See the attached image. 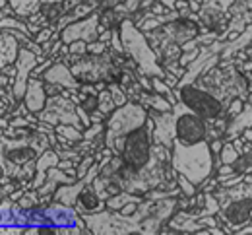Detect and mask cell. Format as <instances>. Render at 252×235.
Returning <instances> with one entry per match:
<instances>
[{
    "label": "cell",
    "mask_w": 252,
    "mask_h": 235,
    "mask_svg": "<svg viewBox=\"0 0 252 235\" xmlns=\"http://www.w3.org/2000/svg\"><path fill=\"white\" fill-rule=\"evenodd\" d=\"M99 10L92 12L88 18H82L74 24H68L61 32V39H63L64 45H70L74 41H97L99 39Z\"/></svg>",
    "instance_id": "obj_8"
},
{
    "label": "cell",
    "mask_w": 252,
    "mask_h": 235,
    "mask_svg": "<svg viewBox=\"0 0 252 235\" xmlns=\"http://www.w3.org/2000/svg\"><path fill=\"white\" fill-rule=\"evenodd\" d=\"M105 133V123H94L92 127H88V129H84V140H90V142H94L95 138H99V136Z\"/></svg>",
    "instance_id": "obj_22"
},
{
    "label": "cell",
    "mask_w": 252,
    "mask_h": 235,
    "mask_svg": "<svg viewBox=\"0 0 252 235\" xmlns=\"http://www.w3.org/2000/svg\"><path fill=\"white\" fill-rule=\"evenodd\" d=\"M95 162H97L95 154H88V156H84V158L80 160V164L76 166V169H78V179H84V177L88 175V171L94 168Z\"/></svg>",
    "instance_id": "obj_21"
},
{
    "label": "cell",
    "mask_w": 252,
    "mask_h": 235,
    "mask_svg": "<svg viewBox=\"0 0 252 235\" xmlns=\"http://www.w3.org/2000/svg\"><path fill=\"white\" fill-rule=\"evenodd\" d=\"M20 41L10 35L6 30L0 32V70L8 65H14L16 59H18V53H20Z\"/></svg>",
    "instance_id": "obj_14"
},
{
    "label": "cell",
    "mask_w": 252,
    "mask_h": 235,
    "mask_svg": "<svg viewBox=\"0 0 252 235\" xmlns=\"http://www.w3.org/2000/svg\"><path fill=\"white\" fill-rule=\"evenodd\" d=\"M55 131L61 138L68 140L70 144H76V142L84 140V131L80 127H74V125H57Z\"/></svg>",
    "instance_id": "obj_16"
},
{
    "label": "cell",
    "mask_w": 252,
    "mask_h": 235,
    "mask_svg": "<svg viewBox=\"0 0 252 235\" xmlns=\"http://www.w3.org/2000/svg\"><path fill=\"white\" fill-rule=\"evenodd\" d=\"M200 51H202V47H196V49H192V51H187V53H183V55H181V59H179V65L187 68L190 63H194V61L198 59Z\"/></svg>",
    "instance_id": "obj_26"
},
{
    "label": "cell",
    "mask_w": 252,
    "mask_h": 235,
    "mask_svg": "<svg viewBox=\"0 0 252 235\" xmlns=\"http://www.w3.org/2000/svg\"><path fill=\"white\" fill-rule=\"evenodd\" d=\"M249 24H252V0H235L231 6V20L225 32L243 34Z\"/></svg>",
    "instance_id": "obj_11"
},
{
    "label": "cell",
    "mask_w": 252,
    "mask_h": 235,
    "mask_svg": "<svg viewBox=\"0 0 252 235\" xmlns=\"http://www.w3.org/2000/svg\"><path fill=\"white\" fill-rule=\"evenodd\" d=\"M163 80H165V82H167V86H169V88H173V90L179 86V78H177L175 74H171V72H167Z\"/></svg>",
    "instance_id": "obj_27"
},
{
    "label": "cell",
    "mask_w": 252,
    "mask_h": 235,
    "mask_svg": "<svg viewBox=\"0 0 252 235\" xmlns=\"http://www.w3.org/2000/svg\"><path fill=\"white\" fill-rule=\"evenodd\" d=\"M121 30V39H123V47H125V55L130 57L136 65H138V70L146 76H161L165 78V68L161 67L159 63L158 53L154 51V47L150 45L146 34L130 20V18H125L119 26Z\"/></svg>",
    "instance_id": "obj_3"
},
{
    "label": "cell",
    "mask_w": 252,
    "mask_h": 235,
    "mask_svg": "<svg viewBox=\"0 0 252 235\" xmlns=\"http://www.w3.org/2000/svg\"><path fill=\"white\" fill-rule=\"evenodd\" d=\"M175 96L183 105H187L190 111H194L196 115H200L202 119H206L208 123L227 117V103L220 100L212 90L204 88L198 82H190L175 88Z\"/></svg>",
    "instance_id": "obj_4"
},
{
    "label": "cell",
    "mask_w": 252,
    "mask_h": 235,
    "mask_svg": "<svg viewBox=\"0 0 252 235\" xmlns=\"http://www.w3.org/2000/svg\"><path fill=\"white\" fill-rule=\"evenodd\" d=\"M4 6H8V0H0V8H4Z\"/></svg>",
    "instance_id": "obj_32"
},
{
    "label": "cell",
    "mask_w": 252,
    "mask_h": 235,
    "mask_svg": "<svg viewBox=\"0 0 252 235\" xmlns=\"http://www.w3.org/2000/svg\"><path fill=\"white\" fill-rule=\"evenodd\" d=\"M84 185H88L86 179H78L76 183H70V185H61V187L55 191L53 201L63 202V204H66V206H74V204H76V199H78V195H80V191L84 189Z\"/></svg>",
    "instance_id": "obj_15"
},
{
    "label": "cell",
    "mask_w": 252,
    "mask_h": 235,
    "mask_svg": "<svg viewBox=\"0 0 252 235\" xmlns=\"http://www.w3.org/2000/svg\"><path fill=\"white\" fill-rule=\"evenodd\" d=\"M72 74L80 84H99L105 82L107 86L111 82H119L123 76V68L117 67L111 57V49L103 55H84L76 63L70 65Z\"/></svg>",
    "instance_id": "obj_5"
},
{
    "label": "cell",
    "mask_w": 252,
    "mask_h": 235,
    "mask_svg": "<svg viewBox=\"0 0 252 235\" xmlns=\"http://www.w3.org/2000/svg\"><path fill=\"white\" fill-rule=\"evenodd\" d=\"M41 61L39 57L33 53L32 49L28 47H20V53H18V59L14 63L16 67V76H14V84H12V98L16 103L24 101L26 96V90H28V82L32 78L33 68L37 67Z\"/></svg>",
    "instance_id": "obj_7"
},
{
    "label": "cell",
    "mask_w": 252,
    "mask_h": 235,
    "mask_svg": "<svg viewBox=\"0 0 252 235\" xmlns=\"http://www.w3.org/2000/svg\"><path fill=\"white\" fill-rule=\"evenodd\" d=\"M243 109H245V100L243 98H235V100L229 103V107H227V117L229 119H235L237 115L243 113Z\"/></svg>",
    "instance_id": "obj_24"
},
{
    "label": "cell",
    "mask_w": 252,
    "mask_h": 235,
    "mask_svg": "<svg viewBox=\"0 0 252 235\" xmlns=\"http://www.w3.org/2000/svg\"><path fill=\"white\" fill-rule=\"evenodd\" d=\"M51 148L49 134L33 131L24 138H0V166L12 181L32 183L37 158Z\"/></svg>",
    "instance_id": "obj_1"
},
{
    "label": "cell",
    "mask_w": 252,
    "mask_h": 235,
    "mask_svg": "<svg viewBox=\"0 0 252 235\" xmlns=\"http://www.w3.org/2000/svg\"><path fill=\"white\" fill-rule=\"evenodd\" d=\"M45 82H51V84H59L66 90H80V82L76 80V76L72 74L70 70V65H66L64 61L57 59L51 67L47 68V72L41 76Z\"/></svg>",
    "instance_id": "obj_10"
},
{
    "label": "cell",
    "mask_w": 252,
    "mask_h": 235,
    "mask_svg": "<svg viewBox=\"0 0 252 235\" xmlns=\"http://www.w3.org/2000/svg\"><path fill=\"white\" fill-rule=\"evenodd\" d=\"M43 4H53V2H64V0H41Z\"/></svg>",
    "instance_id": "obj_31"
},
{
    "label": "cell",
    "mask_w": 252,
    "mask_h": 235,
    "mask_svg": "<svg viewBox=\"0 0 252 235\" xmlns=\"http://www.w3.org/2000/svg\"><path fill=\"white\" fill-rule=\"evenodd\" d=\"M109 49H111L109 43H105V41H101V39L88 43V53H90V55H103V53H107Z\"/></svg>",
    "instance_id": "obj_25"
},
{
    "label": "cell",
    "mask_w": 252,
    "mask_h": 235,
    "mask_svg": "<svg viewBox=\"0 0 252 235\" xmlns=\"http://www.w3.org/2000/svg\"><path fill=\"white\" fill-rule=\"evenodd\" d=\"M74 208H76L78 214H95V212L105 210L107 204H105V201L97 195V191L94 189V185L88 183V185H84V189L80 191Z\"/></svg>",
    "instance_id": "obj_12"
},
{
    "label": "cell",
    "mask_w": 252,
    "mask_h": 235,
    "mask_svg": "<svg viewBox=\"0 0 252 235\" xmlns=\"http://www.w3.org/2000/svg\"><path fill=\"white\" fill-rule=\"evenodd\" d=\"M177 185H179L183 197H194V195L198 193V187L190 181L189 177H185L183 173H177Z\"/></svg>",
    "instance_id": "obj_19"
},
{
    "label": "cell",
    "mask_w": 252,
    "mask_h": 235,
    "mask_svg": "<svg viewBox=\"0 0 252 235\" xmlns=\"http://www.w3.org/2000/svg\"><path fill=\"white\" fill-rule=\"evenodd\" d=\"M189 0H177V4H175V10H189Z\"/></svg>",
    "instance_id": "obj_28"
},
{
    "label": "cell",
    "mask_w": 252,
    "mask_h": 235,
    "mask_svg": "<svg viewBox=\"0 0 252 235\" xmlns=\"http://www.w3.org/2000/svg\"><path fill=\"white\" fill-rule=\"evenodd\" d=\"M39 121L43 123H49L53 127L57 125H74V127H82V121H80V115H78V105L70 98L66 96H51L47 101V107L37 115Z\"/></svg>",
    "instance_id": "obj_6"
},
{
    "label": "cell",
    "mask_w": 252,
    "mask_h": 235,
    "mask_svg": "<svg viewBox=\"0 0 252 235\" xmlns=\"http://www.w3.org/2000/svg\"><path fill=\"white\" fill-rule=\"evenodd\" d=\"M61 164V156L55 148H49L45 150L39 158H37V164H35V177L30 183V189H39L45 181H47V171L51 168H57Z\"/></svg>",
    "instance_id": "obj_13"
},
{
    "label": "cell",
    "mask_w": 252,
    "mask_h": 235,
    "mask_svg": "<svg viewBox=\"0 0 252 235\" xmlns=\"http://www.w3.org/2000/svg\"><path fill=\"white\" fill-rule=\"evenodd\" d=\"M167 10H175V4H177V0H159Z\"/></svg>",
    "instance_id": "obj_29"
},
{
    "label": "cell",
    "mask_w": 252,
    "mask_h": 235,
    "mask_svg": "<svg viewBox=\"0 0 252 235\" xmlns=\"http://www.w3.org/2000/svg\"><path fill=\"white\" fill-rule=\"evenodd\" d=\"M220 201L218 218L225 234H235L252 224V183H239L235 187L220 185L214 191Z\"/></svg>",
    "instance_id": "obj_2"
},
{
    "label": "cell",
    "mask_w": 252,
    "mask_h": 235,
    "mask_svg": "<svg viewBox=\"0 0 252 235\" xmlns=\"http://www.w3.org/2000/svg\"><path fill=\"white\" fill-rule=\"evenodd\" d=\"M241 158V154L235 150V146H233V142L231 140H225V144H223V148H221V154H220V160L221 164H235L237 160Z\"/></svg>",
    "instance_id": "obj_18"
},
{
    "label": "cell",
    "mask_w": 252,
    "mask_h": 235,
    "mask_svg": "<svg viewBox=\"0 0 252 235\" xmlns=\"http://www.w3.org/2000/svg\"><path fill=\"white\" fill-rule=\"evenodd\" d=\"M107 88H109V92H111L113 101H115V105H117V107H123L125 103H128V101H130V100H128V96H126V92L121 88V84H119V82H111Z\"/></svg>",
    "instance_id": "obj_20"
},
{
    "label": "cell",
    "mask_w": 252,
    "mask_h": 235,
    "mask_svg": "<svg viewBox=\"0 0 252 235\" xmlns=\"http://www.w3.org/2000/svg\"><path fill=\"white\" fill-rule=\"evenodd\" d=\"M47 101H49V94H47V90H45V80L32 76L30 82H28L26 96H24V105L28 107L30 113L39 115V113L47 107Z\"/></svg>",
    "instance_id": "obj_9"
},
{
    "label": "cell",
    "mask_w": 252,
    "mask_h": 235,
    "mask_svg": "<svg viewBox=\"0 0 252 235\" xmlns=\"http://www.w3.org/2000/svg\"><path fill=\"white\" fill-rule=\"evenodd\" d=\"M70 49V55L76 57V59H82L84 55H88V41H74L68 45Z\"/></svg>",
    "instance_id": "obj_23"
},
{
    "label": "cell",
    "mask_w": 252,
    "mask_h": 235,
    "mask_svg": "<svg viewBox=\"0 0 252 235\" xmlns=\"http://www.w3.org/2000/svg\"><path fill=\"white\" fill-rule=\"evenodd\" d=\"M99 111L103 113V115H111L115 109H117V105H115V101H113V96H111V92H109V88H105V90H101L99 92Z\"/></svg>",
    "instance_id": "obj_17"
},
{
    "label": "cell",
    "mask_w": 252,
    "mask_h": 235,
    "mask_svg": "<svg viewBox=\"0 0 252 235\" xmlns=\"http://www.w3.org/2000/svg\"><path fill=\"white\" fill-rule=\"evenodd\" d=\"M241 134H243V138H245L247 142H252V127H249V129H245V131H243Z\"/></svg>",
    "instance_id": "obj_30"
}]
</instances>
